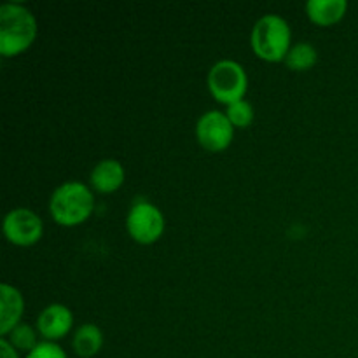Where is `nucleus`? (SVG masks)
<instances>
[{
	"label": "nucleus",
	"mask_w": 358,
	"mask_h": 358,
	"mask_svg": "<svg viewBox=\"0 0 358 358\" xmlns=\"http://www.w3.org/2000/svg\"><path fill=\"white\" fill-rule=\"evenodd\" d=\"M308 17L318 27H332L345 17L348 10L346 0H310L304 6Z\"/></svg>",
	"instance_id": "obj_11"
},
{
	"label": "nucleus",
	"mask_w": 358,
	"mask_h": 358,
	"mask_svg": "<svg viewBox=\"0 0 358 358\" xmlns=\"http://www.w3.org/2000/svg\"><path fill=\"white\" fill-rule=\"evenodd\" d=\"M124 166L117 159H101L100 163L94 164L90 175L91 187L100 194H112L117 189H121L124 184Z\"/></svg>",
	"instance_id": "obj_10"
},
{
	"label": "nucleus",
	"mask_w": 358,
	"mask_h": 358,
	"mask_svg": "<svg viewBox=\"0 0 358 358\" xmlns=\"http://www.w3.org/2000/svg\"><path fill=\"white\" fill-rule=\"evenodd\" d=\"M94 210V194L84 182H63L49 199L52 220L63 227H77L86 222Z\"/></svg>",
	"instance_id": "obj_2"
},
{
	"label": "nucleus",
	"mask_w": 358,
	"mask_h": 358,
	"mask_svg": "<svg viewBox=\"0 0 358 358\" xmlns=\"http://www.w3.org/2000/svg\"><path fill=\"white\" fill-rule=\"evenodd\" d=\"M318 62V51L311 42H296L285 58V65L294 72H306Z\"/></svg>",
	"instance_id": "obj_13"
},
{
	"label": "nucleus",
	"mask_w": 358,
	"mask_h": 358,
	"mask_svg": "<svg viewBox=\"0 0 358 358\" xmlns=\"http://www.w3.org/2000/svg\"><path fill=\"white\" fill-rule=\"evenodd\" d=\"M164 215L154 203L147 199H138L131 205L126 215V229L133 241L140 245H152L163 236Z\"/></svg>",
	"instance_id": "obj_5"
},
{
	"label": "nucleus",
	"mask_w": 358,
	"mask_h": 358,
	"mask_svg": "<svg viewBox=\"0 0 358 358\" xmlns=\"http://www.w3.org/2000/svg\"><path fill=\"white\" fill-rule=\"evenodd\" d=\"M250 45L255 56L268 63L285 62L292 48V30L278 14L259 17L250 34Z\"/></svg>",
	"instance_id": "obj_3"
},
{
	"label": "nucleus",
	"mask_w": 358,
	"mask_h": 358,
	"mask_svg": "<svg viewBox=\"0 0 358 358\" xmlns=\"http://www.w3.org/2000/svg\"><path fill=\"white\" fill-rule=\"evenodd\" d=\"M2 229L9 243L16 247H31L41 241L44 234V222L34 210L20 206L7 212V215L3 217Z\"/></svg>",
	"instance_id": "obj_6"
},
{
	"label": "nucleus",
	"mask_w": 358,
	"mask_h": 358,
	"mask_svg": "<svg viewBox=\"0 0 358 358\" xmlns=\"http://www.w3.org/2000/svg\"><path fill=\"white\" fill-rule=\"evenodd\" d=\"M73 327V313L69 306L62 303H52L38 313L35 329L44 341L58 343L66 338Z\"/></svg>",
	"instance_id": "obj_8"
},
{
	"label": "nucleus",
	"mask_w": 358,
	"mask_h": 358,
	"mask_svg": "<svg viewBox=\"0 0 358 358\" xmlns=\"http://www.w3.org/2000/svg\"><path fill=\"white\" fill-rule=\"evenodd\" d=\"M72 348L77 357L93 358L103 348V332L94 324H83L72 338Z\"/></svg>",
	"instance_id": "obj_12"
},
{
	"label": "nucleus",
	"mask_w": 358,
	"mask_h": 358,
	"mask_svg": "<svg viewBox=\"0 0 358 358\" xmlns=\"http://www.w3.org/2000/svg\"><path fill=\"white\" fill-rule=\"evenodd\" d=\"M196 138L208 152H222L233 143L234 126L227 119L226 112L208 110L199 115L196 122Z\"/></svg>",
	"instance_id": "obj_7"
},
{
	"label": "nucleus",
	"mask_w": 358,
	"mask_h": 358,
	"mask_svg": "<svg viewBox=\"0 0 358 358\" xmlns=\"http://www.w3.org/2000/svg\"><path fill=\"white\" fill-rule=\"evenodd\" d=\"M24 358H69L58 343L41 341Z\"/></svg>",
	"instance_id": "obj_16"
},
{
	"label": "nucleus",
	"mask_w": 358,
	"mask_h": 358,
	"mask_svg": "<svg viewBox=\"0 0 358 358\" xmlns=\"http://www.w3.org/2000/svg\"><path fill=\"white\" fill-rule=\"evenodd\" d=\"M37 329L30 327L27 324H20L17 327H14L13 331L9 332V336H6L7 341L17 350V352H27L30 353L35 346L41 341H37Z\"/></svg>",
	"instance_id": "obj_14"
},
{
	"label": "nucleus",
	"mask_w": 358,
	"mask_h": 358,
	"mask_svg": "<svg viewBox=\"0 0 358 358\" xmlns=\"http://www.w3.org/2000/svg\"><path fill=\"white\" fill-rule=\"evenodd\" d=\"M206 86L219 103L231 105L245 100L248 91V76L234 59H220L210 69Z\"/></svg>",
	"instance_id": "obj_4"
},
{
	"label": "nucleus",
	"mask_w": 358,
	"mask_h": 358,
	"mask_svg": "<svg viewBox=\"0 0 358 358\" xmlns=\"http://www.w3.org/2000/svg\"><path fill=\"white\" fill-rule=\"evenodd\" d=\"M37 37V20L30 7L21 2H6L0 7V55H21Z\"/></svg>",
	"instance_id": "obj_1"
},
{
	"label": "nucleus",
	"mask_w": 358,
	"mask_h": 358,
	"mask_svg": "<svg viewBox=\"0 0 358 358\" xmlns=\"http://www.w3.org/2000/svg\"><path fill=\"white\" fill-rule=\"evenodd\" d=\"M0 358H20V352L6 338H0Z\"/></svg>",
	"instance_id": "obj_17"
},
{
	"label": "nucleus",
	"mask_w": 358,
	"mask_h": 358,
	"mask_svg": "<svg viewBox=\"0 0 358 358\" xmlns=\"http://www.w3.org/2000/svg\"><path fill=\"white\" fill-rule=\"evenodd\" d=\"M226 115H227V119L231 121V124L234 126V129L236 128L245 129L252 124L255 114H254V107H252L250 101L240 100V101H236V103L227 105Z\"/></svg>",
	"instance_id": "obj_15"
},
{
	"label": "nucleus",
	"mask_w": 358,
	"mask_h": 358,
	"mask_svg": "<svg viewBox=\"0 0 358 358\" xmlns=\"http://www.w3.org/2000/svg\"><path fill=\"white\" fill-rule=\"evenodd\" d=\"M23 311V294L16 287L2 283L0 285V338L9 336V332L21 324Z\"/></svg>",
	"instance_id": "obj_9"
}]
</instances>
